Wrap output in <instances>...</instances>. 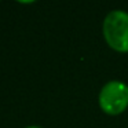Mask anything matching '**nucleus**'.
Segmentation results:
<instances>
[{
	"instance_id": "1",
	"label": "nucleus",
	"mask_w": 128,
	"mask_h": 128,
	"mask_svg": "<svg viewBox=\"0 0 128 128\" xmlns=\"http://www.w3.org/2000/svg\"><path fill=\"white\" fill-rule=\"evenodd\" d=\"M102 36L109 48L116 52H128V11L110 10L102 21Z\"/></svg>"
},
{
	"instance_id": "2",
	"label": "nucleus",
	"mask_w": 128,
	"mask_h": 128,
	"mask_svg": "<svg viewBox=\"0 0 128 128\" xmlns=\"http://www.w3.org/2000/svg\"><path fill=\"white\" fill-rule=\"evenodd\" d=\"M98 106L108 116H120L128 109V84L120 78H112L98 92Z\"/></svg>"
},
{
	"instance_id": "3",
	"label": "nucleus",
	"mask_w": 128,
	"mask_h": 128,
	"mask_svg": "<svg viewBox=\"0 0 128 128\" xmlns=\"http://www.w3.org/2000/svg\"><path fill=\"white\" fill-rule=\"evenodd\" d=\"M24 128H43L42 125H36V124H30V125H26V127Z\"/></svg>"
}]
</instances>
